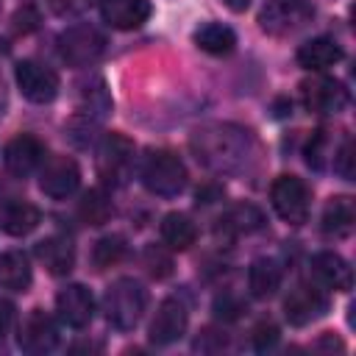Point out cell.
Segmentation results:
<instances>
[{"instance_id": "cell-1", "label": "cell", "mask_w": 356, "mask_h": 356, "mask_svg": "<svg viewBox=\"0 0 356 356\" xmlns=\"http://www.w3.org/2000/svg\"><path fill=\"white\" fill-rule=\"evenodd\" d=\"M192 150L211 170H236L250 153V134L236 125H206L195 131Z\"/></svg>"}, {"instance_id": "cell-2", "label": "cell", "mask_w": 356, "mask_h": 356, "mask_svg": "<svg viewBox=\"0 0 356 356\" xmlns=\"http://www.w3.org/2000/svg\"><path fill=\"white\" fill-rule=\"evenodd\" d=\"M145 309H147V289L136 278H117L108 284L103 295V312L117 331L136 328Z\"/></svg>"}, {"instance_id": "cell-3", "label": "cell", "mask_w": 356, "mask_h": 356, "mask_svg": "<svg viewBox=\"0 0 356 356\" xmlns=\"http://www.w3.org/2000/svg\"><path fill=\"white\" fill-rule=\"evenodd\" d=\"M139 178L145 184L147 192L159 195V197H175L186 189V167L184 161L170 153V150H150L142 159L139 167Z\"/></svg>"}, {"instance_id": "cell-4", "label": "cell", "mask_w": 356, "mask_h": 356, "mask_svg": "<svg viewBox=\"0 0 356 356\" xmlns=\"http://www.w3.org/2000/svg\"><path fill=\"white\" fill-rule=\"evenodd\" d=\"M103 50H106V36L89 22L70 25L58 36V56L70 67H89L103 56Z\"/></svg>"}, {"instance_id": "cell-5", "label": "cell", "mask_w": 356, "mask_h": 356, "mask_svg": "<svg viewBox=\"0 0 356 356\" xmlns=\"http://www.w3.org/2000/svg\"><path fill=\"white\" fill-rule=\"evenodd\" d=\"M270 200L275 214L289 225H303L309 217V186L298 175H278L270 186Z\"/></svg>"}, {"instance_id": "cell-6", "label": "cell", "mask_w": 356, "mask_h": 356, "mask_svg": "<svg viewBox=\"0 0 356 356\" xmlns=\"http://www.w3.org/2000/svg\"><path fill=\"white\" fill-rule=\"evenodd\" d=\"M314 8L309 0H270L259 11V25L270 36H289L312 22Z\"/></svg>"}, {"instance_id": "cell-7", "label": "cell", "mask_w": 356, "mask_h": 356, "mask_svg": "<svg viewBox=\"0 0 356 356\" xmlns=\"http://www.w3.org/2000/svg\"><path fill=\"white\" fill-rule=\"evenodd\" d=\"M134 167V142L122 134H108L97 150V170L106 184L122 186Z\"/></svg>"}, {"instance_id": "cell-8", "label": "cell", "mask_w": 356, "mask_h": 356, "mask_svg": "<svg viewBox=\"0 0 356 356\" xmlns=\"http://www.w3.org/2000/svg\"><path fill=\"white\" fill-rule=\"evenodd\" d=\"M300 100L314 114H339L348 106V89L337 78H309L300 83Z\"/></svg>"}, {"instance_id": "cell-9", "label": "cell", "mask_w": 356, "mask_h": 356, "mask_svg": "<svg viewBox=\"0 0 356 356\" xmlns=\"http://www.w3.org/2000/svg\"><path fill=\"white\" fill-rule=\"evenodd\" d=\"M81 184V170L75 164V159L70 156H53L47 161H42L39 167V189L53 197V200H61V197H70Z\"/></svg>"}, {"instance_id": "cell-10", "label": "cell", "mask_w": 356, "mask_h": 356, "mask_svg": "<svg viewBox=\"0 0 356 356\" xmlns=\"http://www.w3.org/2000/svg\"><path fill=\"white\" fill-rule=\"evenodd\" d=\"M14 78H17V86H19L22 97H28L31 103H50V100H56L58 86H61L58 75L50 67L39 64V61H19Z\"/></svg>"}, {"instance_id": "cell-11", "label": "cell", "mask_w": 356, "mask_h": 356, "mask_svg": "<svg viewBox=\"0 0 356 356\" xmlns=\"http://www.w3.org/2000/svg\"><path fill=\"white\" fill-rule=\"evenodd\" d=\"M17 345L25 353H50L58 345V325L50 314H44L42 309H33L17 334Z\"/></svg>"}, {"instance_id": "cell-12", "label": "cell", "mask_w": 356, "mask_h": 356, "mask_svg": "<svg viewBox=\"0 0 356 356\" xmlns=\"http://www.w3.org/2000/svg\"><path fill=\"white\" fill-rule=\"evenodd\" d=\"M42 161H44V142L36 139L33 134H19L3 147V164L17 178L36 172Z\"/></svg>"}, {"instance_id": "cell-13", "label": "cell", "mask_w": 356, "mask_h": 356, "mask_svg": "<svg viewBox=\"0 0 356 356\" xmlns=\"http://www.w3.org/2000/svg\"><path fill=\"white\" fill-rule=\"evenodd\" d=\"M309 270H312L314 284L323 286V289L348 292L353 286V270H350V264L339 253H334V250L314 253L312 261H309Z\"/></svg>"}, {"instance_id": "cell-14", "label": "cell", "mask_w": 356, "mask_h": 356, "mask_svg": "<svg viewBox=\"0 0 356 356\" xmlns=\"http://www.w3.org/2000/svg\"><path fill=\"white\" fill-rule=\"evenodd\" d=\"M186 323H189V314H186V306L178 298L161 300L159 309H156V317L150 323V342L153 345L178 342L184 337V331H186Z\"/></svg>"}, {"instance_id": "cell-15", "label": "cell", "mask_w": 356, "mask_h": 356, "mask_svg": "<svg viewBox=\"0 0 356 356\" xmlns=\"http://www.w3.org/2000/svg\"><path fill=\"white\" fill-rule=\"evenodd\" d=\"M56 312L70 328H86L95 317V298L83 284H70L56 295Z\"/></svg>"}, {"instance_id": "cell-16", "label": "cell", "mask_w": 356, "mask_h": 356, "mask_svg": "<svg viewBox=\"0 0 356 356\" xmlns=\"http://www.w3.org/2000/svg\"><path fill=\"white\" fill-rule=\"evenodd\" d=\"M325 309H328L325 295L309 284H298L295 289H289V295L284 300V314L292 325H309L312 320L323 317Z\"/></svg>"}, {"instance_id": "cell-17", "label": "cell", "mask_w": 356, "mask_h": 356, "mask_svg": "<svg viewBox=\"0 0 356 356\" xmlns=\"http://www.w3.org/2000/svg\"><path fill=\"white\" fill-rule=\"evenodd\" d=\"M153 6L150 0H103L100 14L103 19L117 31H134L147 22Z\"/></svg>"}, {"instance_id": "cell-18", "label": "cell", "mask_w": 356, "mask_h": 356, "mask_svg": "<svg viewBox=\"0 0 356 356\" xmlns=\"http://www.w3.org/2000/svg\"><path fill=\"white\" fill-rule=\"evenodd\" d=\"M39 220H42V214L33 203L17 200V197L0 200V231H6L11 236H25L39 225Z\"/></svg>"}, {"instance_id": "cell-19", "label": "cell", "mask_w": 356, "mask_h": 356, "mask_svg": "<svg viewBox=\"0 0 356 356\" xmlns=\"http://www.w3.org/2000/svg\"><path fill=\"white\" fill-rule=\"evenodd\" d=\"M298 64L303 70H312V72H320V70H328L334 67L337 61H342V47L328 39V36H317V39H309L298 47Z\"/></svg>"}, {"instance_id": "cell-20", "label": "cell", "mask_w": 356, "mask_h": 356, "mask_svg": "<svg viewBox=\"0 0 356 356\" xmlns=\"http://www.w3.org/2000/svg\"><path fill=\"white\" fill-rule=\"evenodd\" d=\"M36 256L47 267V273H53V275H67L72 270V264H75V248L64 236H47V239H42L36 245Z\"/></svg>"}, {"instance_id": "cell-21", "label": "cell", "mask_w": 356, "mask_h": 356, "mask_svg": "<svg viewBox=\"0 0 356 356\" xmlns=\"http://www.w3.org/2000/svg\"><path fill=\"white\" fill-rule=\"evenodd\" d=\"M31 278H33V270L22 250L0 253V289L25 292L31 286Z\"/></svg>"}, {"instance_id": "cell-22", "label": "cell", "mask_w": 356, "mask_h": 356, "mask_svg": "<svg viewBox=\"0 0 356 356\" xmlns=\"http://www.w3.org/2000/svg\"><path fill=\"white\" fill-rule=\"evenodd\" d=\"M159 234H161V242H164L170 250H186V248H192L195 239H197L195 222H192L186 214H181V211H170V214L161 220Z\"/></svg>"}, {"instance_id": "cell-23", "label": "cell", "mask_w": 356, "mask_h": 356, "mask_svg": "<svg viewBox=\"0 0 356 356\" xmlns=\"http://www.w3.org/2000/svg\"><path fill=\"white\" fill-rule=\"evenodd\" d=\"M248 286L253 298H273L281 286V264L275 259H256L248 270Z\"/></svg>"}, {"instance_id": "cell-24", "label": "cell", "mask_w": 356, "mask_h": 356, "mask_svg": "<svg viewBox=\"0 0 356 356\" xmlns=\"http://www.w3.org/2000/svg\"><path fill=\"white\" fill-rule=\"evenodd\" d=\"M195 44L209 56H228L236 47V33L222 22H206L195 31Z\"/></svg>"}, {"instance_id": "cell-25", "label": "cell", "mask_w": 356, "mask_h": 356, "mask_svg": "<svg viewBox=\"0 0 356 356\" xmlns=\"http://www.w3.org/2000/svg\"><path fill=\"white\" fill-rule=\"evenodd\" d=\"M353 231V203L350 197H331L323 209V234L345 239Z\"/></svg>"}, {"instance_id": "cell-26", "label": "cell", "mask_w": 356, "mask_h": 356, "mask_svg": "<svg viewBox=\"0 0 356 356\" xmlns=\"http://www.w3.org/2000/svg\"><path fill=\"white\" fill-rule=\"evenodd\" d=\"M111 214H114V206L103 189H89L78 203V217L86 225H103V222H108Z\"/></svg>"}, {"instance_id": "cell-27", "label": "cell", "mask_w": 356, "mask_h": 356, "mask_svg": "<svg viewBox=\"0 0 356 356\" xmlns=\"http://www.w3.org/2000/svg\"><path fill=\"white\" fill-rule=\"evenodd\" d=\"M220 222L231 234H253V231H259L264 225V214L253 203H239V206L228 209V214Z\"/></svg>"}, {"instance_id": "cell-28", "label": "cell", "mask_w": 356, "mask_h": 356, "mask_svg": "<svg viewBox=\"0 0 356 356\" xmlns=\"http://www.w3.org/2000/svg\"><path fill=\"white\" fill-rule=\"evenodd\" d=\"M122 256H125V239H122V236H117V234L97 239V242H95V248H92V261H95V267H97V270H106V267L117 264Z\"/></svg>"}, {"instance_id": "cell-29", "label": "cell", "mask_w": 356, "mask_h": 356, "mask_svg": "<svg viewBox=\"0 0 356 356\" xmlns=\"http://www.w3.org/2000/svg\"><path fill=\"white\" fill-rule=\"evenodd\" d=\"M145 267H147V273L156 275V278H164V275L172 273V261H170V256H167L159 245H150V248L145 250Z\"/></svg>"}, {"instance_id": "cell-30", "label": "cell", "mask_w": 356, "mask_h": 356, "mask_svg": "<svg viewBox=\"0 0 356 356\" xmlns=\"http://www.w3.org/2000/svg\"><path fill=\"white\" fill-rule=\"evenodd\" d=\"M214 317L217 320H236L242 312H245V303L236 298V295H231V292H222V295H217L214 298Z\"/></svg>"}, {"instance_id": "cell-31", "label": "cell", "mask_w": 356, "mask_h": 356, "mask_svg": "<svg viewBox=\"0 0 356 356\" xmlns=\"http://www.w3.org/2000/svg\"><path fill=\"white\" fill-rule=\"evenodd\" d=\"M334 172L339 178H345V181L353 178V142L350 139H345L339 145V150L334 153Z\"/></svg>"}, {"instance_id": "cell-32", "label": "cell", "mask_w": 356, "mask_h": 356, "mask_svg": "<svg viewBox=\"0 0 356 356\" xmlns=\"http://www.w3.org/2000/svg\"><path fill=\"white\" fill-rule=\"evenodd\" d=\"M278 342V328L273 325V323H259L256 328H253V348L256 350H267V348H273Z\"/></svg>"}, {"instance_id": "cell-33", "label": "cell", "mask_w": 356, "mask_h": 356, "mask_svg": "<svg viewBox=\"0 0 356 356\" xmlns=\"http://www.w3.org/2000/svg\"><path fill=\"white\" fill-rule=\"evenodd\" d=\"M225 342H228V337H225V334H217L214 328H206V331L197 337L195 348H197V350H206V353H214V350H222V348H225Z\"/></svg>"}, {"instance_id": "cell-34", "label": "cell", "mask_w": 356, "mask_h": 356, "mask_svg": "<svg viewBox=\"0 0 356 356\" xmlns=\"http://www.w3.org/2000/svg\"><path fill=\"white\" fill-rule=\"evenodd\" d=\"M325 136H323V131H317V136L309 142V147H306V161H309V167H323V159H325Z\"/></svg>"}, {"instance_id": "cell-35", "label": "cell", "mask_w": 356, "mask_h": 356, "mask_svg": "<svg viewBox=\"0 0 356 356\" xmlns=\"http://www.w3.org/2000/svg\"><path fill=\"white\" fill-rule=\"evenodd\" d=\"M36 25H39V14H36L31 6H22V8L14 14V28H17V31L28 33V31H33Z\"/></svg>"}, {"instance_id": "cell-36", "label": "cell", "mask_w": 356, "mask_h": 356, "mask_svg": "<svg viewBox=\"0 0 356 356\" xmlns=\"http://www.w3.org/2000/svg\"><path fill=\"white\" fill-rule=\"evenodd\" d=\"M14 320H17V309H14V303H8V300L0 298V339L11 331Z\"/></svg>"}, {"instance_id": "cell-37", "label": "cell", "mask_w": 356, "mask_h": 356, "mask_svg": "<svg viewBox=\"0 0 356 356\" xmlns=\"http://www.w3.org/2000/svg\"><path fill=\"white\" fill-rule=\"evenodd\" d=\"M222 3H225V6L231 8V11H245L250 0H222Z\"/></svg>"}, {"instance_id": "cell-38", "label": "cell", "mask_w": 356, "mask_h": 356, "mask_svg": "<svg viewBox=\"0 0 356 356\" xmlns=\"http://www.w3.org/2000/svg\"><path fill=\"white\" fill-rule=\"evenodd\" d=\"M44 3H47V6L53 8V11H61V8L67 6V0H44Z\"/></svg>"}]
</instances>
